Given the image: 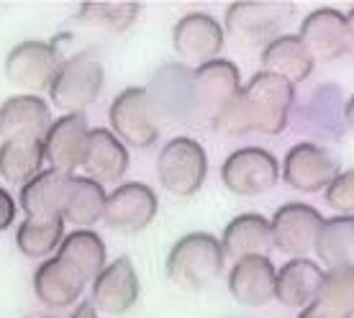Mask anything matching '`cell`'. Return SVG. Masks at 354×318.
Listing matches in <instances>:
<instances>
[{"label": "cell", "instance_id": "6da1fadb", "mask_svg": "<svg viewBox=\"0 0 354 318\" xmlns=\"http://www.w3.org/2000/svg\"><path fill=\"white\" fill-rule=\"evenodd\" d=\"M292 100L295 90L290 82L270 72H257L213 121V129L226 136H241L249 131L277 136L288 126Z\"/></svg>", "mask_w": 354, "mask_h": 318}, {"label": "cell", "instance_id": "7a4b0ae2", "mask_svg": "<svg viewBox=\"0 0 354 318\" xmlns=\"http://www.w3.org/2000/svg\"><path fill=\"white\" fill-rule=\"evenodd\" d=\"M239 90V70L229 59H211L193 67L187 77V126H213Z\"/></svg>", "mask_w": 354, "mask_h": 318}, {"label": "cell", "instance_id": "3957f363", "mask_svg": "<svg viewBox=\"0 0 354 318\" xmlns=\"http://www.w3.org/2000/svg\"><path fill=\"white\" fill-rule=\"evenodd\" d=\"M223 249L221 241L205 234V231H193L175 241V247L167 254V274L177 285H185L193 290H201L213 280H218L223 272Z\"/></svg>", "mask_w": 354, "mask_h": 318}, {"label": "cell", "instance_id": "277c9868", "mask_svg": "<svg viewBox=\"0 0 354 318\" xmlns=\"http://www.w3.org/2000/svg\"><path fill=\"white\" fill-rule=\"evenodd\" d=\"M103 82H106V72H103L100 59L93 52H80L59 64V70L46 90L59 111L82 113L97 100Z\"/></svg>", "mask_w": 354, "mask_h": 318}, {"label": "cell", "instance_id": "5b68a950", "mask_svg": "<svg viewBox=\"0 0 354 318\" xmlns=\"http://www.w3.org/2000/svg\"><path fill=\"white\" fill-rule=\"evenodd\" d=\"M208 157L201 144L190 136H177L165 144L157 157V180L162 190L175 198H193L205 183Z\"/></svg>", "mask_w": 354, "mask_h": 318}, {"label": "cell", "instance_id": "8992f818", "mask_svg": "<svg viewBox=\"0 0 354 318\" xmlns=\"http://www.w3.org/2000/svg\"><path fill=\"white\" fill-rule=\"evenodd\" d=\"M290 16L292 3H231L223 18V34H229L241 46H267L280 36L277 31Z\"/></svg>", "mask_w": 354, "mask_h": 318}, {"label": "cell", "instance_id": "52a82bcc", "mask_svg": "<svg viewBox=\"0 0 354 318\" xmlns=\"http://www.w3.org/2000/svg\"><path fill=\"white\" fill-rule=\"evenodd\" d=\"M352 16L337 8H316L303 18L298 39L313 67L342 59L352 52Z\"/></svg>", "mask_w": 354, "mask_h": 318}, {"label": "cell", "instance_id": "ba28073f", "mask_svg": "<svg viewBox=\"0 0 354 318\" xmlns=\"http://www.w3.org/2000/svg\"><path fill=\"white\" fill-rule=\"evenodd\" d=\"M111 129L121 144L133 149H149L160 139V124L154 118V108L149 103L147 88H126L111 103Z\"/></svg>", "mask_w": 354, "mask_h": 318}, {"label": "cell", "instance_id": "9c48e42d", "mask_svg": "<svg viewBox=\"0 0 354 318\" xmlns=\"http://www.w3.org/2000/svg\"><path fill=\"white\" fill-rule=\"evenodd\" d=\"M221 180L226 190L241 198H254L272 190L280 180L277 159L262 147H244L231 151L221 165Z\"/></svg>", "mask_w": 354, "mask_h": 318}, {"label": "cell", "instance_id": "30bf717a", "mask_svg": "<svg viewBox=\"0 0 354 318\" xmlns=\"http://www.w3.org/2000/svg\"><path fill=\"white\" fill-rule=\"evenodd\" d=\"M59 64H62V57L57 52V46L49 44V41L28 39V41H21L8 52L6 77H8L10 85L26 90V95H36V93L49 88Z\"/></svg>", "mask_w": 354, "mask_h": 318}, {"label": "cell", "instance_id": "8fae6325", "mask_svg": "<svg viewBox=\"0 0 354 318\" xmlns=\"http://www.w3.org/2000/svg\"><path fill=\"white\" fill-rule=\"evenodd\" d=\"M324 223L321 216L313 205L306 203H285L274 211L272 221H270V236H272V247L290 256H306L313 252L319 229Z\"/></svg>", "mask_w": 354, "mask_h": 318}, {"label": "cell", "instance_id": "7c38bea8", "mask_svg": "<svg viewBox=\"0 0 354 318\" xmlns=\"http://www.w3.org/2000/svg\"><path fill=\"white\" fill-rule=\"evenodd\" d=\"M223 41H226V34L221 24L208 13H187L172 28V46L177 57L193 67L218 59Z\"/></svg>", "mask_w": 354, "mask_h": 318}, {"label": "cell", "instance_id": "4fadbf2b", "mask_svg": "<svg viewBox=\"0 0 354 318\" xmlns=\"http://www.w3.org/2000/svg\"><path fill=\"white\" fill-rule=\"evenodd\" d=\"M157 216V195L144 183H124L106 195L103 221L121 234H139Z\"/></svg>", "mask_w": 354, "mask_h": 318}, {"label": "cell", "instance_id": "5bb4252c", "mask_svg": "<svg viewBox=\"0 0 354 318\" xmlns=\"http://www.w3.org/2000/svg\"><path fill=\"white\" fill-rule=\"evenodd\" d=\"M339 175L337 159L324 147L310 142L295 144L283 159V180L292 190L301 193H319Z\"/></svg>", "mask_w": 354, "mask_h": 318}, {"label": "cell", "instance_id": "9a60e30c", "mask_svg": "<svg viewBox=\"0 0 354 318\" xmlns=\"http://www.w3.org/2000/svg\"><path fill=\"white\" fill-rule=\"evenodd\" d=\"M139 301V274L129 256H118L93 280V308L121 316Z\"/></svg>", "mask_w": 354, "mask_h": 318}, {"label": "cell", "instance_id": "2e32d148", "mask_svg": "<svg viewBox=\"0 0 354 318\" xmlns=\"http://www.w3.org/2000/svg\"><path fill=\"white\" fill-rule=\"evenodd\" d=\"M88 121L82 113H64L52 121L44 136V159L52 169L72 175L82 165L85 142H88Z\"/></svg>", "mask_w": 354, "mask_h": 318}, {"label": "cell", "instance_id": "e0dca14e", "mask_svg": "<svg viewBox=\"0 0 354 318\" xmlns=\"http://www.w3.org/2000/svg\"><path fill=\"white\" fill-rule=\"evenodd\" d=\"M52 126V111L39 95H13L0 106V136L3 142L26 139L44 142Z\"/></svg>", "mask_w": 354, "mask_h": 318}, {"label": "cell", "instance_id": "ac0fdd59", "mask_svg": "<svg viewBox=\"0 0 354 318\" xmlns=\"http://www.w3.org/2000/svg\"><path fill=\"white\" fill-rule=\"evenodd\" d=\"M80 167L97 185H118L129 169V151L111 129H90Z\"/></svg>", "mask_w": 354, "mask_h": 318}, {"label": "cell", "instance_id": "d6986e66", "mask_svg": "<svg viewBox=\"0 0 354 318\" xmlns=\"http://www.w3.org/2000/svg\"><path fill=\"white\" fill-rule=\"evenodd\" d=\"M229 292L249 308L267 306L274 301V265L265 254L236 259L229 272Z\"/></svg>", "mask_w": 354, "mask_h": 318}, {"label": "cell", "instance_id": "ffe728a7", "mask_svg": "<svg viewBox=\"0 0 354 318\" xmlns=\"http://www.w3.org/2000/svg\"><path fill=\"white\" fill-rule=\"evenodd\" d=\"M88 280L59 256H49L36 267L34 292L49 308H70L82 298Z\"/></svg>", "mask_w": 354, "mask_h": 318}, {"label": "cell", "instance_id": "44dd1931", "mask_svg": "<svg viewBox=\"0 0 354 318\" xmlns=\"http://www.w3.org/2000/svg\"><path fill=\"white\" fill-rule=\"evenodd\" d=\"M324 283V270L308 256H292L280 270H274V301L285 308L303 310L316 301Z\"/></svg>", "mask_w": 354, "mask_h": 318}, {"label": "cell", "instance_id": "7402d4cb", "mask_svg": "<svg viewBox=\"0 0 354 318\" xmlns=\"http://www.w3.org/2000/svg\"><path fill=\"white\" fill-rule=\"evenodd\" d=\"M72 175L57 169H41L21 190V208L26 218H62V205L70 190Z\"/></svg>", "mask_w": 354, "mask_h": 318}, {"label": "cell", "instance_id": "603a6c76", "mask_svg": "<svg viewBox=\"0 0 354 318\" xmlns=\"http://www.w3.org/2000/svg\"><path fill=\"white\" fill-rule=\"evenodd\" d=\"M223 249V256H231L234 262L241 256L265 254L272 249L270 236V221L259 213H241L229 226L223 229V236L218 238Z\"/></svg>", "mask_w": 354, "mask_h": 318}, {"label": "cell", "instance_id": "cb8c5ba5", "mask_svg": "<svg viewBox=\"0 0 354 318\" xmlns=\"http://www.w3.org/2000/svg\"><path fill=\"white\" fill-rule=\"evenodd\" d=\"M262 72H270L274 77L290 82L292 88L310 77L313 62L303 49L301 39L295 34H283L272 39L262 49Z\"/></svg>", "mask_w": 354, "mask_h": 318}, {"label": "cell", "instance_id": "d4e9b609", "mask_svg": "<svg viewBox=\"0 0 354 318\" xmlns=\"http://www.w3.org/2000/svg\"><path fill=\"white\" fill-rule=\"evenodd\" d=\"M106 208V190L90 177H72L70 190L62 205V221L72 223L75 229H90L103 218Z\"/></svg>", "mask_w": 354, "mask_h": 318}, {"label": "cell", "instance_id": "484cf974", "mask_svg": "<svg viewBox=\"0 0 354 318\" xmlns=\"http://www.w3.org/2000/svg\"><path fill=\"white\" fill-rule=\"evenodd\" d=\"M57 256L64 259L70 267H75L88 283H93L106 267V244L95 231L77 229L62 238Z\"/></svg>", "mask_w": 354, "mask_h": 318}, {"label": "cell", "instance_id": "4316f807", "mask_svg": "<svg viewBox=\"0 0 354 318\" xmlns=\"http://www.w3.org/2000/svg\"><path fill=\"white\" fill-rule=\"evenodd\" d=\"M44 165V142L10 139L0 144V177L10 185H26L41 172Z\"/></svg>", "mask_w": 354, "mask_h": 318}, {"label": "cell", "instance_id": "83f0119b", "mask_svg": "<svg viewBox=\"0 0 354 318\" xmlns=\"http://www.w3.org/2000/svg\"><path fill=\"white\" fill-rule=\"evenodd\" d=\"M313 252L328 270L352 267L354 252V218L352 216H337L321 223Z\"/></svg>", "mask_w": 354, "mask_h": 318}, {"label": "cell", "instance_id": "f1b7e54d", "mask_svg": "<svg viewBox=\"0 0 354 318\" xmlns=\"http://www.w3.org/2000/svg\"><path fill=\"white\" fill-rule=\"evenodd\" d=\"M64 238L62 218H24L16 231V244L31 259L54 254Z\"/></svg>", "mask_w": 354, "mask_h": 318}, {"label": "cell", "instance_id": "f546056e", "mask_svg": "<svg viewBox=\"0 0 354 318\" xmlns=\"http://www.w3.org/2000/svg\"><path fill=\"white\" fill-rule=\"evenodd\" d=\"M313 306H319L324 313L334 318H352L354 310V270L352 267H339L326 270L324 283L319 288V295Z\"/></svg>", "mask_w": 354, "mask_h": 318}, {"label": "cell", "instance_id": "4dcf8cb0", "mask_svg": "<svg viewBox=\"0 0 354 318\" xmlns=\"http://www.w3.org/2000/svg\"><path fill=\"white\" fill-rule=\"evenodd\" d=\"M139 13H142V3H133V0L129 3H82L77 18L95 28L121 34L139 18Z\"/></svg>", "mask_w": 354, "mask_h": 318}, {"label": "cell", "instance_id": "1f68e13d", "mask_svg": "<svg viewBox=\"0 0 354 318\" xmlns=\"http://www.w3.org/2000/svg\"><path fill=\"white\" fill-rule=\"evenodd\" d=\"M326 203L339 211V216H352L354 211V172H339L326 185Z\"/></svg>", "mask_w": 354, "mask_h": 318}, {"label": "cell", "instance_id": "d6a6232c", "mask_svg": "<svg viewBox=\"0 0 354 318\" xmlns=\"http://www.w3.org/2000/svg\"><path fill=\"white\" fill-rule=\"evenodd\" d=\"M16 218V200L10 198L8 190L0 187V231H6Z\"/></svg>", "mask_w": 354, "mask_h": 318}, {"label": "cell", "instance_id": "836d02e7", "mask_svg": "<svg viewBox=\"0 0 354 318\" xmlns=\"http://www.w3.org/2000/svg\"><path fill=\"white\" fill-rule=\"evenodd\" d=\"M70 318H97V310L93 308V303L82 301V303H77V308H75V313H72Z\"/></svg>", "mask_w": 354, "mask_h": 318}, {"label": "cell", "instance_id": "e575fe53", "mask_svg": "<svg viewBox=\"0 0 354 318\" xmlns=\"http://www.w3.org/2000/svg\"><path fill=\"white\" fill-rule=\"evenodd\" d=\"M298 318H334V316H328V313H324V310L319 308V306H306V308L298 313Z\"/></svg>", "mask_w": 354, "mask_h": 318}]
</instances>
